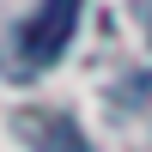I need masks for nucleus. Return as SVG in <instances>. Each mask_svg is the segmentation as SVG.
Segmentation results:
<instances>
[{
    "instance_id": "obj_1",
    "label": "nucleus",
    "mask_w": 152,
    "mask_h": 152,
    "mask_svg": "<svg viewBox=\"0 0 152 152\" xmlns=\"http://www.w3.org/2000/svg\"><path fill=\"white\" fill-rule=\"evenodd\" d=\"M79 18H85V0H43V6L24 18V31H18V61H24V73L55 67V61L67 55Z\"/></svg>"
}]
</instances>
